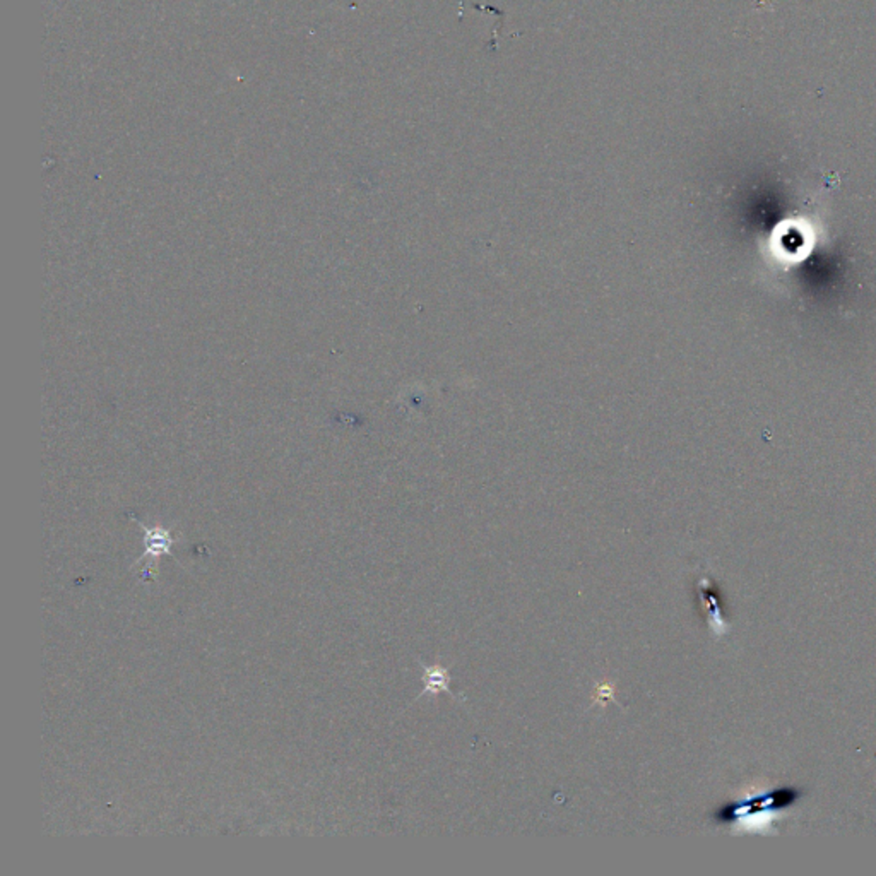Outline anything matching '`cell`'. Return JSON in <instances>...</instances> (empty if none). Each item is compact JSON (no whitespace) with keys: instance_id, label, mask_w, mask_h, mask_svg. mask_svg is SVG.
<instances>
[{"instance_id":"7a4b0ae2","label":"cell","mask_w":876,"mask_h":876,"mask_svg":"<svg viewBox=\"0 0 876 876\" xmlns=\"http://www.w3.org/2000/svg\"><path fill=\"white\" fill-rule=\"evenodd\" d=\"M421 666H423V671H425L421 678L425 688H423V692L419 693L418 698L425 695V693H433V695H438V693L445 692V693H449L452 698L457 700V697H455L449 688V685H450L449 669L443 668V666H440V664H433V666L421 664Z\"/></svg>"},{"instance_id":"6da1fadb","label":"cell","mask_w":876,"mask_h":876,"mask_svg":"<svg viewBox=\"0 0 876 876\" xmlns=\"http://www.w3.org/2000/svg\"><path fill=\"white\" fill-rule=\"evenodd\" d=\"M128 517H131V519L134 520L136 524H139V526L144 529V548H146V551H144L143 555H140L139 558L136 560V565L143 562V560L151 558L152 560V565H155V567H156V565H157L156 560L160 558V556H163V555L164 556H173L172 548H173V544L176 543V538L172 534V532L168 531L167 527H163V526H146V524H144L143 520H139V519H137V517H134L132 514L128 515Z\"/></svg>"},{"instance_id":"3957f363","label":"cell","mask_w":876,"mask_h":876,"mask_svg":"<svg viewBox=\"0 0 876 876\" xmlns=\"http://www.w3.org/2000/svg\"><path fill=\"white\" fill-rule=\"evenodd\" d=\"M613 690H615V688H613V685L611 686H609V685H599V686H597V688H596L597 700H601V698H604V700H608V698L615 700V698H613Z\"/></svg>"}]
</instances>
